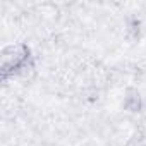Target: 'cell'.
Returning <instances> with one entry per match:
<instances>
[{"label": "cell", "instance_id": "1", "mask_svg": "<svg viewBox=\"0 0 146 146\" xmlns=\"http://www.w3.org/2000/svg\"><path fill=\"white\" fill-rule=\"evenodd\" d=\"M29 60V52L24 45H11L2 52V72L7 76L9 72H16L24 62Z\"/></svg>", "mask_w": 146, "mask_h": 146}, {"label": "cell", "instance_id": "2", "mask_svg": "<svg viewBox=\"0 0 146 146\" xmlns=\"http://www.w3.org/2000/svg\"><path fill=\"white\" fill-rule=\"evenodd\" d=\"M141 105H143V102H141L139 93H137L136 90H129V91L125 93V98H124V107H125V110H129V112H139V110H141Z\"/></svg>", "mask_w": 146, "mask_h": 146}]
</instances>
